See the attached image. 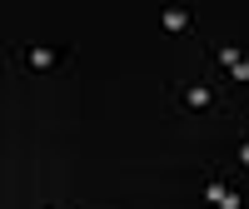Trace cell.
<instances>
[{
	"label": "cell",
	"instance_id": "cell-1",
	"mask_svg": "<svg viewBox=\"0 0 249 209\" xmlns=\"http://www.w3.org/2000/svg\"><path fill=\"white\" fill-rule=\"evenodd\" d=\"M179 100L190 104L195 115H204V110H214V85H204V80H190V85L179 90Z\"/></svg>",
	"mask_w": 249,
	"mask_h": 209
},
{
	"label": "cell",
	"instance_id": "cell-2",
	"mask_svg": "<svg viewBox=\"0 0 249 209\" xmlns=\"http://www.w3.org/2000/svg\"><path fill=\"white\" fill-rule=\"evenodd\" d=\"M25 65H30L35 75H50V70L60 65V50H50V45H30V50H25Z\"/></svg>",
	"mask_w": 249,
	"mask_h": 209
},
{
	"label": "cell",
	"instance_id": "cell-3",
	"mask_svg": "<svg viewBox=\"0 0 249 209\" xmlns=\"http://www.w3.org/2000/svg\"><path fill=\"white\" fill-rule=\"evenodd\" d=\"M160 25L170 35H184V30H190V10H184V5H164L160 10Z\"/></svg>",
	"mask_w": 249,
	"mask_h": 209
},
{
	"label": "cell",
	"instance_id": "cell-4",
	"mask_svg": "<svg viewBox=\"0 0 249 209\" xmlns=\"http://www.w3.org/2000/svg\"><path fill=\"white\" fill-rule=\"evenodd\" d=\"M230 194H234V190H224L219 179H210V184H204V199H210V204H219V209H224V199H230Z\"/></svg>",
	"mask_w": 249,
	"mask_h": 209
},
{
	"label": "cell",
	"instance_id": "cell-5",
	"mask_svg": "<svg viewBox=\"0 0 249 209\" xmlns=\"http://www.w3.org/2000/svg\"><path fill=\"white\" fill-rule=\"evenodd\" d=\"M239 60H244V55H239V45H224V50H219V65H230V70H234Z\"/></svg>",
	"mask_w": 249,
	"mask_h": 209
},
{
	"label": "cell",
	"instance_id": "cell-6",
	"mask_svg": "<svg viewBox=\"0 0 249 209\" xmlns=\"http://www.w3.org/2000/svg\"><path fill=\"white\" fill-rule=\"evenodd\" d=\"M230 75H234V80H239V85H249V60H239V65H234V70H230Z\"/></svg>",
	"mask_w": 249,
	"mask_h": 209
},
{
	"label": "cell",
	"instance_id": "cell-7",
	"mask_svg": "<svg viewBox=\"0 0 249 209\" xmlns=\"http://www.w3.org/2000/svg\"><path fill=\"white\" fill-rule=\"evenodd\" d=\"M234 159H239L244 170H249V139H239V150H234Z\"/></svg>",
	"mask_w": 249,
	"mask_h": 209
}]
</instances>
